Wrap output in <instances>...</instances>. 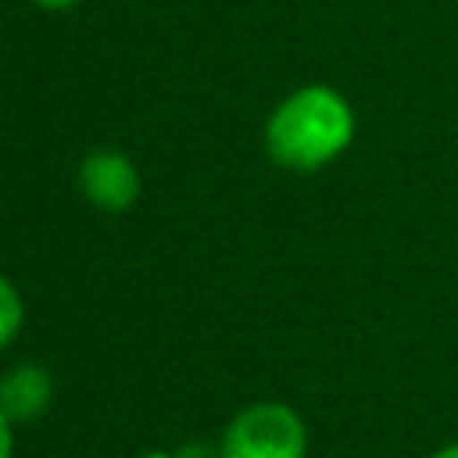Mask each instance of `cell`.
<instances>
[{"label":"cell","mask_w":458,"mask_h":458,"mask_svg":"<svg viewBox=\"0 0 458 458\" xmlns=\"http://www.w3.org/2000/svg\"><path fill=\"white\" fill-rule=\"evenodd\" d=\"M54 397V379L43 365H14L11 372L0 376V411L11 422H32L50 408Z\"/></svg>","instance_id":"277c9868"},{"label":"cell","mask_w":458,"mask_h":458,"mask_svg":"<svg viewBox=\"0 0 458 458\" xmlns=\"http://www.w3.org/2000/svg\"><path fill=\"white\" fill-rule=\"evenodd\" d=\"M175 458H208V451H204L200 444H186V447L175 451Z\"/></svg>","instance_id":"52a82bcc"},{"label":"cell","mask_w":458,"mask_h":458,"mask_svg":"<svg viewBox=\"0 0 458 458\" xmlns=\"http://www.w3.org/2000/svg\"><path fill=\"white\" fill-rule=\"evenodd\" d=\"M36 4H43V7H50V11H57V7H72L75 0H36Z\"/></svg>","instance_id":"ba28073f"},{"label":"cell","mask_w":458,"mask_h":458,"mask_svg":"<svg viewBox=\"0 0 458 458\" xmlns=\"http://www.w3.org/2000/svg\"><path fill=\"white\" fill-rule=\"evenodd\" d=\"M21 322H25V304H21V293L14 290L11 279L0 276V347H7L18 333H21Z\"/></svg>","instance_id":"5b68a950"},{"label":"cell","mask_w":458,"mask_h":458,"mask_svg":"<svg viewBox=\"0 0 458 458\" xmlns=\"http://www.w3.org/2000/svg\"><path fill=\"white\" fill-rule=\"evenodd\" d=\"M433 458H458V444H447V447H440Z\"/></svg>","instance_id":"9c48e42d"},{"label":"cell","mask_w":458,"mask_h":458,"mask_svg":"<svg viewBox=\"0 0 458 458\" xmlns=\"http://www.w3.org/2000/svg\"><path fill=\"white\" fill-rule=\"evenodd\" d=\"M308 429L301 415L279 401L243 408L222 433L218 458H304Z\"/></svg>","instance_id":"7a4b0ae2"},{"label":"cell","mask_w":458,"mask_h":458,"mask_svg":"<svg viewBox=\"0 0 458 458\" xmlns=\"http://www.w3.org/2000/svg\"><path fill=\"white\" fill-rule=\"evenodd\" d=\"M140 458H175V454H168V451H150V454H140Z\"/></svg>","instance_id":"30bf717a"},{"label":"cell","mask_w":458,"mask_h":458,"mask_svg":"<svg viewBox=\"0 0 458 458\" xmlns=\"http://www.w3.org/2000/svg\"><path fill=\"white\" fill-rule=\"evenodd\" d=\"M82 193L104 211H125L140 197V172L122 150H93L79 165Z\"/></svg>","instance_id":"3957f363"},{"label":"cell","mask_w":458,"mask_h":458,"mask_svg":"<svg viewBox=\"0 0 458 458\" xmlns=\"http://www.w3.org/2000/svg\"><path fill=\"white\" fill-rule=\"evenodd\" d=\"M354 140V111L329 86H301L272 111L265 147L276 165L311 172L336 161Z\"/></svg>","instance_id":"6da1fadb"},{"label":"cell","mask_w":458,"mask_h":458,"mask_svg":"<svg viewBox=\"0 0 458 458\" xmlns=\"http://www.w3.org/2000/svg\"><path fill=\"white\" fill-rule=\"evenodd\" d=\"M14 451V422L0 411V458H11Z\"/></svg>","instance_id":"8992f818"}]
</instances>
